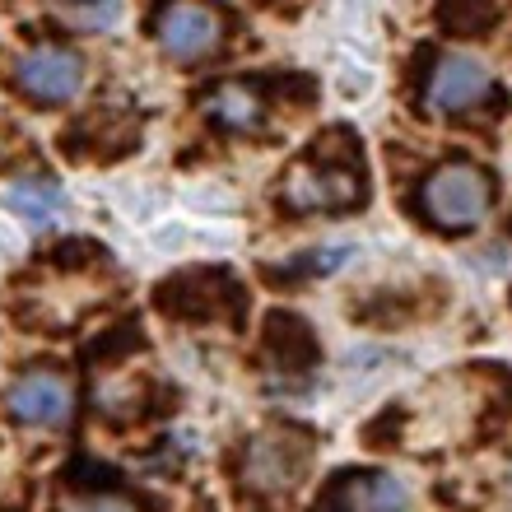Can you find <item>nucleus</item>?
<instances>
[{
    "mask_svg": "<svg viewBox=\"0 0 512 512\" xmlns=\"http://www.w3.org/2000/svg\"><path fill=\"white\" fill-rule=\"evenodd\" d=\"M56 512H135V508L122 499H61Z\"/></svg>",
    "mask_w": 512,
    "mask_h": 512,
    "instance_id": "nucleus-10",
    "label": "nucleus"
},
{
    "mask_svg": "<svg viewBox=\"0 0 512 512\" xmlns=\"http://www.w3.org/2000/svg\"><path fill=\"white\" fill-rule=\"evenodd\" d=\"M284 201L289 210H345L359 201V177L331 163H303L284 177Z\"/></svg>",
    "mask_w": 512,
    "mask_h": 512,
    "instance_id": "nucleus-6",
    "label": "nucleus"
},
{
    "mask_svg": "<svg viewBox=\"0 0 512 512\" xmlns=\"http://www.w3.org/2000/svg\"><path fill=\"white\" fill-rule=\"evenodd\" d=\"M70 382L56 373V368H33V373H19L5 391V410H10L19 424H33V429H56L70 419Z\"/></svg>",
    "mask_w": 512,
    "mask_h": 512,
    "instance_id": "nucleus-5",
    "label": "nucleus"
},
{
    "mask_svg": "<svg viewBox=\"0 0 512 512\" xmlns=\"http://www.w3.org/2000/svg\"><path fill=\"white\" fill-rule=\"evenodd\" d=\"M5 205L42 229V224H52V215L61 210V187H52V182H24V187L5 191Z\"/></svg>",
    "mask_w": 512,
    "mask_h": 512,
    "instance_id": "nucleus-8",
    "label": "nucleus"
},
{
    "mask_svg": "<svg viewBox=\"0 0 512 512\" xmlns=\"http://www.w3.org/2000/svg\"><path fill=\"white\" fill-rule=\"evenodd\" d=\"M489 94H494V70H489V61H480V56H471V52H447V56H438V66H433L424 103H429V112H438V117H457V112L480 108Z\"/></svg>",
    "mask_w": 512,
    "mask_h": 512,
    "instance_id": "nucleus-2",
    "label": "nucleus"
},
{
    "mask_svg": "<svg viewBox=\"0 0 512 512\" xmlns=\"http://www.w3.org/2000/svg\"><path fill=\"white\" fill-rule=\"evenodd\" d=\"M14 84L33 103H70L84 89V61L70 47H33L14 61Z\"/></svg>",
    "mask_w": 512,
    "mask_h": 512,
    "instance_id": "nucleus-4",
    "label": "nucleus"
},
{
    "mask_svg": "<svg viewBox=\"0 0 512 512\" xmlns=\"http://www.w3.org/2000/svg\"><path fill=\"white\" fill-rule=\"evenodd\" d=\"M154 38H159V52L173 61H201L224 42V24L205 0H168L159 10Z\"/></svg>",
    "mask_w": 512,
    "mask_h": 512,
    "instance_id": "nucleus-3",
    "label": "nucleus"
},
{
    "mask_svg": "<svg viewBox=\"0 0 512 512\" xmlns=\"http://www.w3.org/2000/svg\"><path fill=\"white\" fill-rule=\"evenodd\" d=\"M205 112H210L219 126H229V131H256L261 117H266L261 98H256L247 84H219L215 94L205 98Z\"/></svg>",
    "mask_w": 512,
    "mask_h": 512,
    "instance_id": "nucleus-7",
    "label": "nucleus"
},
{
    "mask_svg": "<svg viewBox=\"0 0 512 512\" xmlns=\"http://www.w3.org/2000/svg\"><path fill=\"white\" fill-rule=\"evenodd\" d=\"M61 19L80 33H108L122 19V0H56Z\"/></svg>",
    "mask_w": 512,
    "mask_h": 512,
    "instance_id": "nucleus-9",
    "label": "nucleus"
},
{
    "mask_svg": "<svg viewBox=\"0 0 512 512\" xmlns=\"http://www.w3.org/2000/svg\"><path fill=\"white\" fill-rule=\"evenodd\" d=\"M489 201H494V187L475 163H443L424 182V210L443 229H480L489 215Z\"/></svg>",
    "mask_w": 512,
    "mask_h": 512,
    "instance_id": "nucleus-1",
    "label": "nucleus"
}]
</instances>
